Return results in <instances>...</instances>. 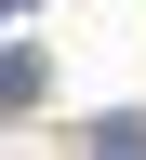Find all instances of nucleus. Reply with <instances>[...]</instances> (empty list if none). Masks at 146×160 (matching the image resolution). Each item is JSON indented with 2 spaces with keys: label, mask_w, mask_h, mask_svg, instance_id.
Here are the masks:
<instances>
[{
  "label": "nucleus",
  "mask_w": 146,
  "mask_h": 160,
  "mask_svg": "<svg viewBox=\"0 0 146 160\" xmlns=\"http://www.w3.org/2000/svg\"><path fill=\"white\" fill-rule=\"evenodd\" d=\"M0 13H27V0H0Z\"/></svg>",
  "instance_id": "f03ea898"
},
{
  "label": "nucleus",
  "mask_w": 146,
  "mask_h": 160,
  "mask_svg": "<svg viewBox=\"0 0 146 160\" xmlns=\"http://www.w3.org/2000/svg\"><path fill=\"white\" fill-rule=\"evenodd\" d=\"M40 93V53H0V107H27Z\"/></svg>",
  "instance_id": "f257e3e1"
}]
</instances>
